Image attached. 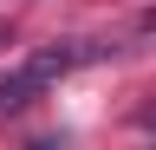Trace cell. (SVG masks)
<instances>
[{
	"mask_svg": "<svg viewBox=\"0 0 156 150\" xmlns=\"http://www.w3.org/2000/svg\"><path fill=\"white\" fill-rule=\"evenodd\" d=\"M85 59H98L91 39H65V46H46V52H33V59H20L7 79H0V111H26L33 98H46V91L65 79L72 65H85Z\"/></svg>",
	"mask_w": 156,
	"mask_h": 150,
	"instance_id": "1",
	"label": "cell"
},
{
	"mask_svg": "<svg viewBox=\"0 0 156 150\" xmlns=\"http://www.w3.org/2000/svg\"><path fill=\"white\" fill-rule=\"evenodd\" d=\"M143 130H156V104H150V111H143Z\"/></svg>",
	"mask_w": 156,
	"mask_h": 150,
	"instance_id": "2",
	"label": "cell"
}]
</instances>
